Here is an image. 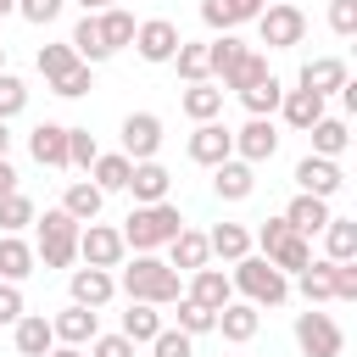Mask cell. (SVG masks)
<instances>
[{
    "label": "cell",
    "mask_w": 357,
    "mask_h": 357,
    "mask_svg": "<svg viewBox=\"0 0 357 357\" xmlns=\"http://www.w3.org/2000/svg\"><path fill=\"white\" fill-rule=\"evenodd\" d=\"M206 262H212V251H206V234L184 223V229L167 240V268H173V273H195V268H206Z\"/></svg>",
    "instance_id": "obj_18"
},
{
    "label": "cell",
    "mask_w": 357,
    "mask_h": 357,
    "mask_svg": "<svg viewBox=\"0 0 357 357\" xmlns=\"http://www.w3.org/2000/svg\"><path fill=\"white\" fill-rule=\"evenodd\" d=\"M268 262H273V268L290 279V273H301V268L312 262V240H301V234H284V240L268 251Z\"/></svg>",
    "instance_id": "obj_36"
},
{
    "label": "cell",
    "mask_w": 357,
    "mask_h": 357,
    "mask_svg": "<svg viewBox=\"0 0 357 357\" xmlns=\"http://www.w3.org/2000/svg\"><path fill=\"white\" fill-rule=\"evenodd\" d=\"M307 134H312V156H329V162H340V151L351 145V134H346V117H318Z\"/></svg>",
    "instance_id": "obj_33"
},
{
    "label": "cell",
    "mask_w": 357,
    "mask_h": 357,
    "mask_svg": "<svg viewBox=\"0 0 357 357\" xmlns=\"http://www.w3.org/2000/svg\"><path fill=\"white\" fill-rule=\"evenodd\" d=\"M100 206H106V195H100L89 178H73V184H67V195H61V212H67L73 223H95V218H100Z\"/></svg>",
    "instance_id": "obj_30"
},
{
    "label": "cell",
    "mask_w": 357,
    "mask_h": 357,
    "mask_svg": "<svg viewBox=\"0 0 357 357\" xmlns=\"http://www.w3.org/2000/svg\"><path fill=\"white\" fill-rule=\"evenodd\" d=\"M279 117H284V128H296V134H307L318 117H329L324 112V95H307V89H284V100H279Z\"/></svg>",
    "instance_id": "obj_21"
},
{
    "label": "cell",
    "mask_w": 357,
    "mask_h": 357,
    "mask_svg": "<svg viewBox=\"0 0 357 357\" xmlns=\"http://www.w3.org/2000/svg\"><path fill=\"white\" fill-rule=\"evenodd\" d=\"M78 257H84V268H123V257H128V245H123V234L112 229V223H84L78 229Z\"/></svg>",
    "instance_id": "obj_7"
},
{
    "label": "cell",
    "mask_w": 357,
    "mask_h": 357,
    "mask_svg": "<svg viewBox=\"0 0 357 357\" xmlns=\"http://www.w3.org/2000/svg\"><path fill=\"white\" fill-rule=\"evenodd\" d=\"M117 290H123L128 301H151V307H173V301L184 296L178 273H173V268H167L162 257H134V262L123 268Z\"/></svg>",
    "instance_id": "obj_2"
},
{
    "label": "cell",
    "mask_w": 357,
    "mask_h": 357,
    "mask_svg": "<svg viewBox=\"0 0 357 357\" xmlns=\"http://www.w3.org/2000/svg\"><path fill=\"white\" fill-rule=\"evenodd\" d=\"M324 262H357V223L351 218H329L324 223Z\"/></svg>",
    "instance_id": "obj_34"
},
{
    "label": "cell",
    "mask_w": 357,
    "mask_h": 357,
    "mask_svg": "<svg viewBox=\"0 0 357 357\" xmlns=\"http://www.w3.org/2000/svg\"><path fill=\"white\" fill-rule=\"evenodd\" d=\"M45 357H84V346H50Z\"/></svg>",
    "instance_id": "obj_58"
},
{
    "label": "cell",
    "mask_w": 357,
    "mask_h": 357,
    "mask_svg": "<svg viewBox=\"0 0 357 357\" xmlns=\"http://www.w3.org/2000/svg\"><path fill=\"white\" fill-rule=\"evenodd\" d=\"M22 106H28V84L17 73H0V123H11Z\"/></svg>",
    "instance_id": "obj_45"
},
{
    "label": "cell",
    "mask_w": 357,
    "mask_h": 357,
    "mask_svg": "<svg viewBox=\"0 0 357 357\" xmlns=\"http://www.w3.org/2000/svg\"><path fill=\"white\" fill-rule=\"evenodd\" d=\"M257 33H262L268 50H296L307 39V17H301L296 0H268L262 17H257Z\"/></svg>",
    "instance_id": "obj_5"
},
{
    "label": "cell",
    "mask_w": 357,
    "mask_h": 357,
    "mask_svg": "<svg viewBox=\"0 0 357 357\" xmlns=\"http://www.w3.org/2000/svg\"><path fill=\"white\" fill-rule=\"evenodd\" d=\"M218 6H223V11H229V17H234V28H240V22H257V17H262V6H268V0H218Z\"/></svg>",
    "instance_id": "obj_54"
},
{
    "label": "cell",
    "mask_w": 357,
    "mask_h": 357,
    "mask_svg": "<svg viewBox=\"0 0 357 357\" xmlns=\"http://www.w3.org/2000/svg\"><path fill=\"white\" fill-rule=\"evenodd\" d=\"M178 112H184L190 123H218V112H223V89H218V84H184Z\"/></svg>",
    "instance_id": "obj_25"
},
{
    "label": "cell",
    "mask_w": 357,
    "mask_h": 357,
    "mask_svg": "<svg viewBox=\"0 0 357 357\" xmlns=\"http://www.w3.org/2000/svg\"><path fill=\"white\" fill-rule=\"evenodd\" d=\"M178 45H184V33H178V22H167V17H145V22L134 28V50H139V61H151V67L173 61Z\"/></svg>",
    "instance_id": "obj_8"
},
{
    "label": "cell",
    "mask_w": 357,
    "mask_h": 357,
    "mask_svg": "<svg viewBox=\"0 0 357 357\" xmlns=\"http://www.w3.org/2000/svg\"><path fill=\"white\" fill-rule=\"evenodd\" d=\"M296 346H301L307 357H340V351H346V335H340V324H335L329 312L307 307V312H296Z\"/></svg>",
    "instance_id": "obj_6"
},
{
    "label": "cell",
    "mask_w": 357,
    "mask_h": 357,
    "mask_svg": "<svg viewBox=\"0 0 357 357\" xmlns=\"http://www.w3.org/2000/svg\"><path fill=\"white\" fill-rule=\"evenodd\" d=\"M22 312H28V301H22V290H17V284H6V279H0V324H17V318H22Z\"/></svg>",
    "instance_id": "obj_53"
},
{
    "label": "cell",
    "mask_w": 357,
    "mask_h": 357,
    "mask_svg": "<svg viewBox=\"0 0 357 357\" xmlns=\"http://www.w3.org/2000/svg\"><path fill=\"white\" fill-rule=\"evenodd\" d=\"M67 290H73V301L78 307H106L112 296H117V279L106 273V268H73V279H67Z\"/></svg>",
    "instance_id": "obj_19"
},
{
    "label": "cell",
    "mask_w": 357,
    "mask_h": 357,
    "mask_svg": "<svg viewBox=\"0 0 357 357\" xmlns=\"http://www.w3.org/2000/svg\"><path fill=\"white\" fill-rule=\"evenodd\" d=\"M167 190H173V173L162 162H134V173H128L134 206H156V201H167Z\"/></svg>",
    "instance_id": "obj_16"
},
{
    "label": "cell",
    "mask_w": 357,
    "mask_h": 357,
    "mask_svg": "<svg viewBox=\"0 0 357 357\" xmlns=\"http://www.w3.org/2000/svg\"><path fill=\"white\" fill-rule=\"evenodd\" d=\"M173 307H178V312H173V318H178L173 329H184L190 340H195V335H212V324H218V312H206V307H195L190 296H178Z\"/></svg>",
    "instance_id": "obj_43"
},
{
    "label": "cell",
    "mask_w": 357,
    "mask_h": 357,
    "mask_svg": "<svg viewBox=\"0 0 357 357\" xmlns=\"http://www.w3.org/2000/svg\"><path fill=\"white\" fill-rule=\"evenodd\" d=\"M84 357H134V340H123V335H95Z\"/></svg>",
    "instance_id": "obj_51"
},
{
    "label": "cell",
    "mask_w": 357,
    "mask_h": 357,
    "mask_svg": "<svg viewBox=\"0 0 357 357\" xmlns=\"http://www.w3.org/2000/svg\"><path fill=\"white\" fill-rule=\"evenodd\" d=\"M273 151H279V128H273V117H251L245 128H234V156L240 162H273Z\"/></svg>",
    "instance_id": "obj_10"
},
{
    "label": "cell",
    "mask_w": 357,
    "mask_h": 357,
    "mask_svg": "<svg viewBox=\"0 0 357 357\" xmlns=\"http://www.w3.org/2000/svg\"><path fill=\"white\" fill-rule=\"evenodd\" d=\"M61 6H67V0H17V17L33 22V28H50V22L61 17Z\"/></svg>",
    "instance_id": "obj_48"
},
{
    "label": "cell",
    "mask_w": 357,
    "mask_h": 357,
    "mask_svg": "<svg viewBox=\"0 0 357 357\" xmlns=\"http://www.w3.org/2000/svg\"><path fill=\"white\" fill-rule=\"evenodd\" d=\"M28 151H33L39 167H67V128L61 123H39L28 134Z\"/></svg>",
    "instance_id": "obj_26"
},
{
    "label": "cell",
    "mask_w": 357,
    "mask_h": 357,
    "mask_svg": "<svg viewBox=\"0 0 357 357\" xmlns=\"http://www.w3.org/2000/svg\"><path fill=\"white\" fill-rule=\"evenodd\" d=\"M184 296H190L195 307L218 312V307H229V301H234V284H229V273H223V268H212V262H206V268H195V273H190V290H184Z\"/></svg>",
    "instance_id": "obj_15"
},
{
    "label": "cell",
    "mask_w": 357,
    "mask_h": 357,
    "mask_svg": "<svg viewBox=\"0 0 357 357\" xmlns=\"http://www.w3.org/2000/svg\"><path fill=\"white\" fill-rule=\"evenodd\" d=\"M39 218V206L22 195V190H11V195H0V234H22L28 223Z\"/></svg>",
    "instance_id": "obj_39"
},
{
    "label": "cell",
    "mask_w": 357,
    "mask_h": 357,
    "mask_svg": "<svg viewBox=\"0 0 357 357\" xmlns=\"http://www.w3.org/2000/svg\"><path fill=\"white\" fill-rule=\"evenodd\" d=\"M240 100H245V112H251V117H273V112H279V100H284V84H279V78L268 73L262 84L240 89Z\"/></svg>",
    "instance_id": "obj_38"
},
{
    "label": "cell",
    "mask_w": 357,
    "mask_h": 357,
    "mask_svg": "<svg viewBox=\"0 0 357 357\" xmlns=\"http://www.w3.org/2000/svg\"><path fill=\"white\" fill-rule=\"evenodd\" d=\"M262 78H268V56L245 50V56L234 61V73L223 78V89H234V95H240V89H251V84H262Z\"/></svg>",
    "instance_id": "obj_42"
},
{
    "label": "cell",
    "mask_w": 357,
    "mask_h": 357,
    "mask_svg": "<svg viewBox=\"0 0 357 357\" xmlns=\"http://www.w3.org/2000/svg\"><path fill=\"white\" fill-rule=\"evenodd\" d=\"M178 229H184V212H178L173 201H156V206H134L117 234H123V245H134V257H151V251L167 245Z\"/></svg>",
    "instance_id": "obj_1"
},
{
    "label": "cell",
    "mask_w": 357,
    "mask_h": 357,
    "mask_svg": "<svg viewBox=\"0 0 357 357\" xmlns=\"http://www.w3.org/2000/svg\"><path fill=\"white\" fill-rule=\"evenodd\" d=\"M95 22H100V39H106V50L117 56L123 45H134V11H123V6H106V11H95Z\"/></svg>",
    "instance_id": "obj_32"
},
{
    "label": "cell",
    "mask_w": 357,
    "mask_h": 357,
    "mask_svg": "<svg viewBox=\"0 0 357 357\" xmlns=\"http://www.w3.org/2000/svg\"><path fill=\"white\" fill-rule=\"evenodd\" d=\"M33 223H39L33 262H45V268H73V257H78V229H84V223H73L61 206H50V212L33 218Z\"/></svg>",
    "instance_id": "obj_4"
},
{
    "label": "cell",
    "mask_w": 357,
    "mask_h": 357,
    "mask_svg": "<svg viewBox=\"0 0 357 357\" xmlns=\"http://www.w3.org/2000/svg\"><path fill=\"white\" fill-rule=\"evenodd\" d=\"M11 156V123H0V162Z\"/></svg>",
    "instance_id": "obj_57"
},
{
    "label": "cell",
    "mask_w": 357,
    "mask_h": 357,
    "mask_svg": "<svg viewBox=\"0 0 357 357\" xmlns=\"http://www.w3.org/2000/svg\"><path fill=\"white\" fill-rule=\"evenodd\" d=\"M33 268H39V262H33V245H28L22 234H0V279H6V284H22Z\"/></svg>",
    "instance_id": "obj_27"
},
{
    "label": "cell",
    "mask_w": 357,
    "mask_h": 357,
    "mask_svg": "<svg viewBox=\"0 0 357 357\" xmlns=\"http://www.w3.org/2000/svg\"><path fill=\"white\" fill-rule=\"evenodd\" d=\"M296 184H301V195H318V201H329L340 184H346V173H340V162H329V156H301L296 162Z\"/></svg>",
    "instance_id": "obj_11"
},
{
    "label": "cell",
    "mask_w": 357,
    "mask_h": 357,
    "mask_svg": "<svg viewBox=\"0 0 357 357\" xmlns=\"http://www.w3.org/2000/svg\"><path fill=\"white\" fill-rule=\"evenodd\" d=\"M351 78H346V61L340 56H312L307 67H301V78H296V89H307V95H340Z\"/></svg>",
    "instance_id": "obj_12"
},
{
    "label": "cell",
    "mask_w": 357,
    "mask_h": 357,
    "mask_svg": "<svg viewBox=\"0 0 357 357\" xmlns=\"http://www.w3.org/2000/svg\"><path fill=\"white\" fill-rule=\"evenodd\" d=\"M279 218H284V223H290V229L307 240V234H324V223H329L335 212H329V201H318V195H296V201H290Z\"/></svg>",
    "instance_id": "obj_22"
},
{
    "label": "cell",
    "mask_w": 357,
    "mask_h": 357,
    "mask_svg": "<svg viewBox=\"0 0 357 357\" xmlns=\"http://www.w3.org/2000/svg\"><path fill=\"white\" fill-rule=\"evenodd\" d=\"M251 190H257V167H251V162L229 156V162L212 167V195H218V201H245Z\"/></svg>",
    "instance_id": "obj_17"
},
{
    "label": "cell",
    "mask_w": 357,
    "mask_h": 357,
    "mask_svg": "<svg viewBox=\"0 0 357 357\" xmlns=\"http://www.w3.org/2000/svg\"><path fill=\"white\" fill-rule=\"evenodd\" d=\"M11 340H17V351H22V357H45V351L56 346V335H50V318H45V312H22V318L11 324Z\"/></svg>",
    "instance_id": "obj_24"
},
{
    "label": "cell",
    "mask_w": 357,
    "mask_h": 357,
    "mask_svg": "<svg viewBox=\"0 0 357 357\" xmlns=\"http://www.w3.org/2000/svg\"><path fill=\"white\" fill-rule=\"evenodd\" d=\"M84 6V17H95V11H106V6H123V0H78Z\"/></svg>",
    "instance_id": "obj_56"
},
{
    "label": "cell",
    "mask_w": 357,
    "mask_h": 357,
    "mask_svg": "<svg viewBox=\"0 0 357 357\" xmlns=\"http://www.w3.org/2000/svg\"><path fill=\"white\" fill-rule=\"evenodd\" d=\"M206 251L223 257V262H240V257H251V229H245V223H212Z\"/></svg>",
    "instance_id": "obj_31"
},
{
    "label": "cell",
    "mask_w": 357,
    "mask_h": 357,
    "mask_svg": "<svg viewBox=\"0 0 357 357\" xmlns=\"http://www.w3.org/2000/svg\"><path fill=\"white\" fill-rule=\"evenodd\" d=\"M167 324H162V307H151V301H128V312H123V340H134V346H151L156 335H162Z\"/></svg>",
    "instance_id": "obj_23"
},
{
    "label": "cell",
    "mask_w": 357,
    "mask_h": 357,
    "mask_svg": "<svg viewBox=\"0 0 357 357\" xmlns=\"http://www.w3.org/2000/svg\"><path fill=\"white\" fill-rule=\"evenodd\" d=\"M162 151V117L156 112H128L123 117V156L128 162H156Z\"/></svg>",
    "instance_id": "obj_9"
},
{
    "label": "cell",
    "mask_w": 357,
    "mask_h": 357,
    "mask_svg": "<svg viewBox=\"0 0 357 357\" xmlns=\"http://www.w3.org/2000/svg\"><path fill=\"white\" fill-rule=\"evenodd\" d=\"M151 357H195V340H190L184 329H162V335L151 340Z\"/></svg>",
    "instance_id": "obj_47"
},
{
    "label": "cell",
    "mask_w": 357,
    "mask_h": 357,
    "mask_svg": "<svg viewBox=\"0 0 357 357\" xmlns=\"http://www.w3.org/2000/svg\"><path fill=\"white\" fill-rule=\"evenodd\" d=\"M128 173H134V162H128L123 151H100L95 167H89V184H95L100 195H112V190H128Z\"/></svg>",
    "instance_id": "obj_29"
},
{
    "label": "cell",
    "mask_w": 357,
    "mask_h": 357,
    "mask_svg": "<svg viewBox=\"0 0 357 357\" xmlns=\"http://www.w3.org/2000/svg\"><path fill=\"white\" fill-rule=\"evenodd\" d=\"M245 50H251V45H245V39H234V33L206 39V73H212V78H229V73H234V61H240Z\"/></svg>",
    "instance_id": "obj_35"
},
{
    "label": "cell",
    "mask_w": 357,
    "mask_h": 357,
    "mask_svg": "<svg viewBox=\"0 0 357 357\" xmlns=\"http://www.w3.org/2000/svg\"><path fill=\"white\" fill-rule=\"evenodd\" d=\"M284 234H296V229H290V223H284V218H268V223H262V229H257V234H251V245H262V257H268V251H273V245H279V240H284Z\"/></svg>",
    "instance_id": "obj_52"
},
{
    "label": "cell",
    "mask_w": 357,
    "mask_h": 357,
    "mask_svg": "<svg viewBox=\"0 0 357 357\" xmlns=\"http://www.w3.org/2000/svg\"><path fill=\"white\" fill-rule=\"evenodd\" d=\"M95 156H100V145H95V134L89 128H67V167H95Z\"/></svg>",
    "instance_id": "obj_44"
},
{
    "label": "cell",
    "mask_w": 357,
    "mask_h": 357,
    "mask_svg": "<svg viewBox=\"0 0 357 357\" xmlns=\"http://www.w3.org/2000/svg\"><path fill=\"white\" fill-rule=\"evenodd\" d=\"M329 268H335V262H307V268L296 273V290L307 296V307H324V301H335V284H329Z\"/></svg>",
    "instance_id": "obj_37"
},
{
    "label": "cell",
    "mask_w": 357,
    "mask_h": 357,
    "mask_svg": "<svg viewBox=\"0 0 357 357\" xmlns=\"http://www.w3.org/2000/svg\"><path fill=\"white\" fill-rule=\"evenodd\" d=\"M223 340H234V346H245V340H257V329H262V312L251 307V301H229V307H218V324H212Z\"/></svg>",
    "instance_id": "obj_20"
},
{
    "label": "cell",
    "mask_w": 357,
    "mask_h": 357,
    "mask_svg": "<svg viewBox=\"0 0 357 357\" xmlns=\"http://www.w3.org/2000/svg\"><path fill=\"white\" fill-rule=\"evenodd\" d=\"M329 284H335V301H357V262H335Z\"/></svg>",
    "instance_id": "obj_49"
},
{
    "label": "cell",
    "mask_w": 357,
    "mask_h": 357,
    "mask_svg": "<svg viewBox=\"0 0 357 357\" xmlns=\"http://www.w3.org/2000/svg\"><path fill=\"white\" fill-rule=\"evenodd\" d=\"M6 11H17V0H0V17H6Z\"/></svg>",
    "instance_id": "obj_59"
},
{
    "label": "cell",
    "mask_w": 357,
    "mask_h": 357,
    "mask_svg": "<svg viewBox=\"0 0 357 357\" xmlns=\"http://www.w3.org/2000/svg\"><path fill=\"white\" fill-rule=\"evenodd\" d=\"M0 73H6V45H0Z\"/></svg>",
    "instance_id": "obj_60"
},
{
    "label": "cell",
    "mask_w": 357,
    "mask_h": 357,
    "mask_svg": "<svg viewBox=\"0 0 357 357\" xmlns=\"http://www.w3.org/2000/svg\"><path fill=\"white\" fill-rule=\"evenodd\" d=\"M11 190H17V167H11V156H6V162H0V195H11Z\"/></svg>",
    "instance_id": "obj_55"
},
{
    "label": "cell",
    "mask_w": 357,
    "mask_h": 357,
    "mask_svg": "<svg viewBox=\"0 0 357 357\" xmlns=\"http://www.w3.org/2000/svg\"><path fill=\"white\" fill-rule=\"evenodd\" d=\"M67 45H73V56L84 61V67H100L112 50H106V39H100V22L95 17H78L73 22V33H67Z\"/></svg>",
    "instance_id": "obj_28"
},
{
    "label": "cell",
    "mask_w": 357,
    "mask_h": 357,
    "mask_svg": "<svg viewBox=\"0 0 357 357\" xmlns=\"http://www.w3.org/2000/svg\"><path fill=\"white\" fill-rule=\"evenodd\" d=\"M50 335H56V346H89L95 335H100V318L89 312V307H78V301H67L56 318H50Z\"/></svg>",
    "instance_id": "obj_14"
},
{
    "label": "cell",
    "mask_w": 357,
    "mask_h": 357,
    "mask_svg": "<svg viewBox=\"0 0 357 357\" xmlns=\"http://www.w3.org/2000/svg\"><path fill=\"white\" fill-rule=\"evenodd\" d=\"M229 284H234L257 312H262V307H279V301L290 296V279H284L268 257H240V262H234V273H229Z\"/></svg>",
    "instance_id": "obj_3"
},
{
    "label": "cell",
    "mask_w": 357,
    "mask_h": 357,
    "mask_svg": "<svg viewBox=\"0 0 357 357\" xmlns=\"http://www.w3.org/2000/svg\"><path fill=\"white\" fill-rule=\"evenodd\" d=\"M329 28L340 39H351L357 33V0H329Z\"/></svg>",
    "instance_id": "obj_50"
},
{
    "label": "cell",
    "mask_w": 357,
    "mask_h": 357,
    "mask_svg": "<svg viewBox=\"0 0 357 357\" xmlns=\"http://www.w3.org/2000/svg\"><path fill=\"white\" fill-rule=\"evenodd\" d=\"M173 67H178V78H184V84H212V73H206V45H195V39H184V45H178Z\"/></svg>",
    "instance_id": "obj_40"
},
{
    "label": "cell",
    "mask_w": 357,
    "mask_h": 357,
    "mask_svg": "<svg viewBox=\"0 0 357 357\" xmlns=\"http://www.w3.org/2000/svg\"><path fill=\"white\" fill-rule=\"evenodd\" d=\"M229 156H234V128H223V123H195V134H190V162L218 167V162H229Z\"/></svg>",
    "instance_id": "obj_13"
},
{
    "label": "cell",
    "mask_w": 357,
    "mask_h": 357,
    "mask_svg": "<svg viewBox=\"0 0 357 357\" xmlns=\"http://www.w3.org/2000/svg\"><path fill=\"white\" fill-rule=\"evenodd\" d=\"M50 89H56L61 100H78V95H89V89H95V67H84V61H78V67H73V73H61Z\"/></svg>",
    "instance_id": "obj_46"
},
{
    "label": "cell",
    "mask_w": 357,
    "mask_h": 357,
    "mask_svg": "<svg viewBox=\"0 0 357 357\" xmlns=\"http://www.w3.org/2000/svg\"><path fill=\"white\" fill-rule=\"evenodd\" d=\"M33 67L45 73V84H56L61 73H73V67H78V56H73V45H39Z\"/></svg>",
    "instance_id": "obj_41"
}]
</instances>
